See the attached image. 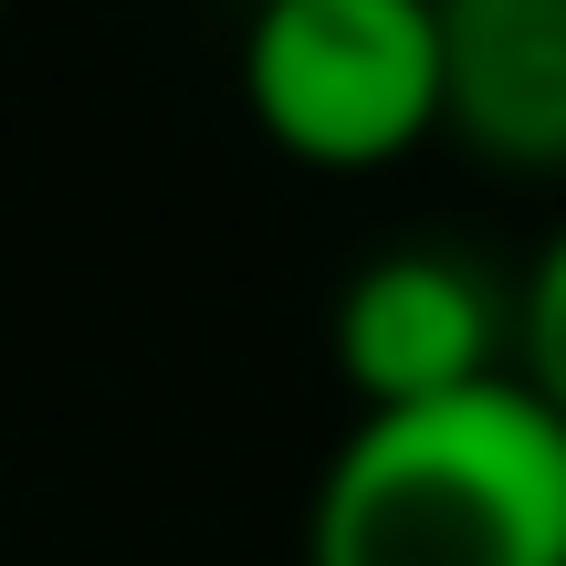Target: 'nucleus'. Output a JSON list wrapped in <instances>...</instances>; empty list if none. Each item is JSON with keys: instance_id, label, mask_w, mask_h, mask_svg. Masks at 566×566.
<instances>
[{"instance_id": "1", "label": "nucleus", "mask_w": 566, "mask_h": 566, "mask_svg": "<svg viewBox=\"0 0 566 566\" xmlns=\"http://www.w3.org/2000/svg\"><path fill=\"white\" fill-rule=\"evenodd\" d=\"M304 566H566V420L525 378L346 420Z\"/></svg>"}, {"instance_id": "4", "label": "nucleus", "mask_w": 566, "mask_h": 566, "mask_svg": "<svg viewBox=\"0 0 566 566\" xmlns=\"http://www.w3.org/2000/svg\"><path fill=\"white\" fill-rule=\"evenodd\" d=\"M441 126L504 179H566V0H441Z\"/></svg>"}, {"instance_id": "5", "label": "nucleus", "mask_w": 566, "mask_h": 566, "mask_svg": "<svg viewBox=\"0 0 566 566\" xmlns=\"http://www.w3.org/2000/svg\"><path fill=\"white\" fill-rule=\"evenodd\" d=\"M514 378L566 420V231L525 263V283H514Z\"/></svg>"}, {"instance_id": "2", "label": "nucleus", "mask_w": 566, "mask_h": 566, "mask_svg": "<svg viewBox=\"0 0 566 566\" xmlns=\"http://www.w3.org/2000/svg\"><path fill=\"white\" fill-rule=\"evenodd\" d=\"M242 105L304 168H388L441 126V0H273L242 32Z\"/></svg>"}, {"instance_id": "3", "label": "nucleus", "mask_w": 566, "mask_h": 566, "mask_svg": "<svg viewBox=\"0 0 566 566\" xmlns=\"http://www.w3.org/2000/svg\"><path fill=\"white\" fill-rule=\"evenodd\" d=\"M325 346H336V378L357 388V420L472 399V388L514 378V294H493L462 252L409 242L346 273Z\"/></svg>"}]
</instances>
